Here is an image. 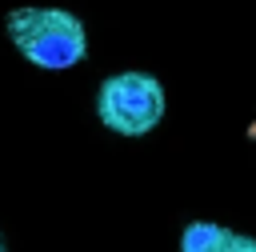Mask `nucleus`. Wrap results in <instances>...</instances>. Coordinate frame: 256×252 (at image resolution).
Instances as JSON below:
<instances>
[{
  "instance_id": "f257e3e1",
  "label": "nucleus",
  "mask_w": 256,
  "mask_h": 252,
  "mask_svg": "<svg viewBox=\"0 0 256 252\" xmlns=\"http://www.w3.org/2000/svg\"><path fill=\"white\" fill-rule=\"evenodd\" d=\"M8 40L24 60L48 72L76 68L88 56L84 24L64 8H16L8 16Z\"/></svg>"
},
{
  "instance_id": "f03ea898",
  "label": "nucleus",
  "mask_w": 256,
  "mask_h": 252,
  "mask_svg": "<svg viewBox=\"0 0 256 252\" xmlns=\"http://www.w3.org/2000/svg\"><path fill=\"white\" fill-rule=\"evenodd\" d=\"M96 116L108 132L144 136L164 120V88L148 72H120L108 76L96 92Z\"/></svg>"
},
{
  "instance_id": "7ed1b4c3",
  "label": "nucleus",
  "mask_w": 256,
  "mask_h": 252,
  "mask_svg": "<svg viewBox=\"0 0 256 252\" xmlns=\"http://www.w3.org/2000/svg\"><path fill=\"white\" fill-rule=\"evenodd\" d=\"M232 240H236L232 228L212 220H192L180 232V252H232Z\"/></svg>"
},
{
  "instance_id": "20e7f679",
  "label": "nucleus",
  "mask_w": 256,
  "mask_h": 252,
  "mask_svg": "<svg viewBox=\"0 0 256 252\" xmlns=\"http://www.w3.org/2000/svg\"><path fill=\"white\" fill-rule=\"evenodd\" d=\"M232 252H256V236H244V232H236V240H232Z\"/></svg>"
},
{
  "instance_id": "39448f33",
  "label": "nucleus",
  "mask_w": 256,
  "mask_h": 252,
  "mask_svg": "<svg viewBox=\"0 0 256 252\" xmlns=\"http://www.w3.org/2000/svg\"><path fill=\"white\" fill-rule=\"evenodd\" d=\"M244 136H248V140H256V120H252V124L244 128Z\"/></svg>"
},
{
  "instance_id": "423d86ee",
  "label": "nucleus",
  "mask_w": 256,
  "mask_h": 252,
  "mask_svg": "<svg viewBox=\"0 0 256 252\" xmlns=\"http://www.w3.org/2000/svg\"><path fill=\"white\" fill-rule=\"evenodd\" d=\"M0 252H8V248H4V236H0Z\"/></svg>"
}]
</instances>
